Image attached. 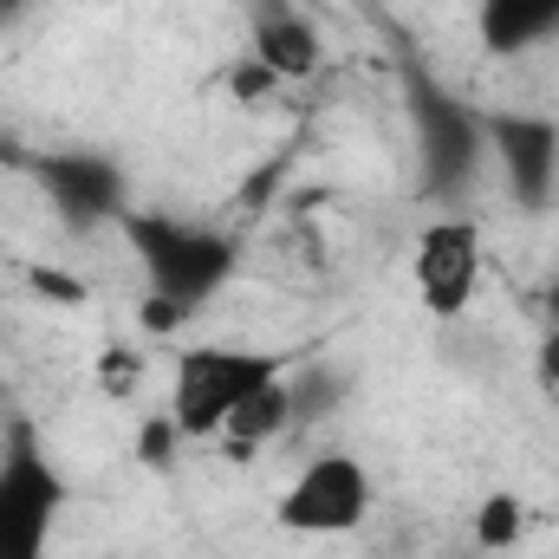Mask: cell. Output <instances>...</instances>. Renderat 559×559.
Instances as JSON below:
<instances>
[{"instance_id":"6da1fadb","label":"cell","mask_w":559,"mask_h":559,"mask_svg":"<svg viewBox=\"0 0 559 559\" xmlns=\"http://www.w3.org/2000/svg\"><path fill=\"white\" fill-rule=\"evenodd\" d=\"M111 228L124 235V248H131V261L143 274V325L150 332L189 325L241 274V235H228V228L176 222V215H156V209H124Z\"/></svg>"},{"instance_id":"7a4b0ae2","label":"cell","mask_w":559,"mask_h":559,"mask_svg":"<svg viewBox=\"0 0 559 559\" xmlns=\"http://www.w3.org/2000/svg\"><path fill=\"white\" fill-rule=\"evenodd\" d=\"M299 358L274 345H235V338H182L169 352V384H163V417L176 423L182 442H215L222 423L267 384L293 378Z\"/></svg>"},{"instance_id":"3957f363","label":"cell","mask_w":559,"mask_h":559,"mask_svg":"<svg viewBox=\"0 0 559 559\" xmlns=\"http://www.w3.org/2000/svg\"><path fill=\"white\" fill-rule=\"evenodd\" d=\"M371 508H378V481H371L365 455L312 449L280 488L274 527L293 534V540H345V534H358L371 521Z\"/></svg>"},{"instance_id":"277c9868","label":"cell","mask_w":559,"mask_h":559,"mask_svg":"<svg viewBox=\"0 0 559 559\" xmlns=\"http://www.w3.org/2000/svg\"><path fill=\"white\" fill-rule=\"evenodd\" d=\"M72 508V481L33 429H7L0 442V559H46Z\"/></svg>"},{"instance_id":"5b68a950","label":"cell","mask_w":559,"mask_h":559,"mask_svg":"<svg viewBox=\"0 0 559 559\" xmlns=\"http://www.w3.org/2000/svg\"><path fill=\"white\" fill-rule=\"evenodd\" d=\"M481 261H488V248H481V222L468 209H436L417 228V241H411V293H417V306L436 325L468 319V306L481 293Z\"/></svg>"},{"instance_id":"8992f818","label":"cell","mask_w":559,"mask_h":559,"mask_svg":"<svg viewBox=\"0 0 559 559\" xmlns=\"http://www.w3.org/2000/svg\"><path fill=\"white\" fill-rule=\"evenodd\" d=\"M417 163L436 209H462L488 176V118L449 92H417Z\"/></svg>"},{"instance_id":"52a82bcc","label":"cell","mask_w":559,"mask_h":559,"mask_svg":"<svg viewBox=\"0 0 559 559\" xmlns=\"http://www.w3.org/2000/svg\"><path fill=\"white\" fill-rule=\"evenodd\" d=\"M488 118V169L521 215H547L559 202V124L540 111H481Z\"/></svg>"},{"instance_id":"ba28073f","label":"cell","mask_w":559,"mask_h":559,"mask_svg":"<svg viewBox=\"0 0 559 559\" xmlns=\"http://www.w3.org/2000/svg\"><path fill=\"white\" fill-rule=\"evenodd\" d=\"M475 46L495 66H521L559 46V0H475Z\"/></svg>"},{"instance_id":"9c48e42d","label":"cell","mask_w":559,"mask_h":559,"mask_svg":"<svg viewBox=\"0 0 559 559\" xmlns=\"http://www.w3.org/2000/svg\"><path fill=\"white\" fill-rule=\"evenodd\" d=\"M39 182L52 189V202H59L72 222H118V215H124V169H118L111 156H85V150L52 156Z\"/></svg>"},{"instance_id":"30bf717a","label":"cell","mask_w":559,"mask_h":559,"mask_svg":"<svg viewBox=\"0 0 559 559\" xmlns=\"http://www.w3.org/2000/svg\"><path fill=\"white\" fill-rule=\"evenodd\" d=\"M293 429H299V397H293V378H280V384H267L261 397H248L235 417L222 423L215 449H222L228 462H254V455L280 449Z\"/></svg>"},{"instance_id":"8fae6325","label":"cell","mask_w":559,"mask_h":559,"mask_svg":"<svg viewBox=\"0 0 559 559\" xmlns=\"http://www.w3.org/2000/svg\"><path fill=\"white\" fill-rule=\"evenodd\" d=\"M248 59H261L280 85H286V79H312L319 59H325V39H319V26H312L306 13L267 7V13L254 20V33H248Z\"/></svg>"},{"instance_id":"7c38bea8","label":"cell","mask_w":559,"mask_h":559,"mask_svg":"<svg viewBox=\"0 0 559 559\" xmlns=\"http://www.w3.org/2000/svg\"><path fill=\"white\" fill-rule=\"evenodd\" d=\"M521 540H527V501L508 495V488H495V495L475 508V521H468V547L488 554V559H501V554H514Z\"/></svg>"},{"instance_id":"4fadbf2b","label":"cell","mask_w":559,"mask_h":559,"mask_svg":"<svg viewBox=\"0 0 559 559\" xmlns=\"http://www.w3.org/2000/svg\"><path fill=\"white\" fill-rule=\"evenodd\" d=\"M534 378H540V391L559 404V325H547L540 345H534Z\"/></svg>"},{"instance_id":"5bb4252c","label":"cell","mask_w":559,"mask_h":559,"mask_svg":"<svg viewBox=\"0 0 559 559\" xmlns=\"http://www.w3.org/2000/svg\"><path fill=\"white\" fill-rule=\"evenodd\" d=\"M26 13H33V0H0V33H7V26H20Z\"/></svg>"},{"instance_id":"9a60e30c","label":"cell","mask_w":559,"mask_h":559,"mask_svg":"<svg viewBox=\"0 0 559 559\" xmlns=\"http://www.w3.org/2000/svg\"><path fill=\"white\" fill-rule=\"evenodd\" d=\"M540 312H547V325H559V274L547 280V293H540Z\"/></svg>"},{"instance_id":"2e32d148","label":"cell","mask_w":559,"mask_h":559,"mask_svg":"<svg viewBox=\"0 0 559 559\" xmlns=\"http://www.w3.org/2000/svg\"><path fill=\"white\" fill-rule=\"evenodd\" d=\"M449 559H488V554H475V547H455V554H449Z\"/></svg>"}]
</instances>
